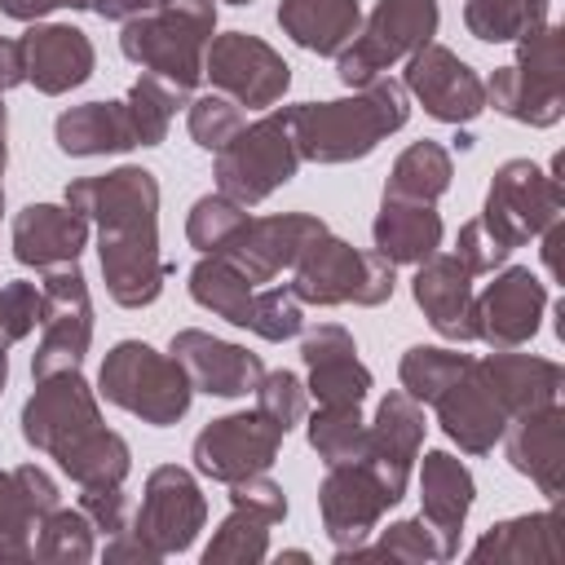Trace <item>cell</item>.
Wrapping results in <instances>:
<instances>
[{"label":"cell","mask_w":565,"mask_h":565,"mask_svg":"<svg viewBox=\"0 0 565 565\" xmlns=\"http://www.w3.org/2000/svg\"><path fill=\"white\" fill-rule=\"evenodd\" d=\"M18 84H26V53H22V40L0 35V93H4V88H18Z\"/></svg>","instance_id":"57"},{"label":"cell","mask_w":565,"mask_h":565,"mask_svg":"<svg viewBox=\"0 0 565 565\" xmlns=\"http://www.w3.org/2000/svg\"><path fill=\"white\" fill-rule=\"evenodd\" d=\"M88 247V221L66 203H26L13 216V256L26 269H53L79 260Z\"/></svg>","instance_id":"25"},{"label":"cell","mask_w":565,"mask_h":565,"mask_svg":"<svg viewBox=\"0 0 565 565\" xmlns=\"http://www.w3.org/2000/svg\"><path fill=\"white\" fill-rule=\"evenodd\" d=\"M397 265H388L380 252H358L353 243L335 238L331 230L318 234L291 265V291L300 305H362L375 309L397 287Z\"/></svg>","instance_id":"5"},{"label":"cell","mask_w":565,"mask_h":565,"mask_svg":"<svg viewBox=\"0 0 565 565\" xmlns=\"http://www.w3.org/2000/svg\"><path fill=\"white\" fill-rule=\"evenodd\" d=\"M278 26L300 49H309L318 57H335L358 35L362 9H358V0H282Z\"/></svg>","instance_id":"31"},{"label":"cell","mask_w":565,"mask_h":565,"mask_svg":"<svg viewBox=\"0 0 565 565\" xmlns=\"http://www.w3.org/2000/svg\"><path fill=\"white\" fill-rule=\"evenodd\" d=\"M168 353L181 362L194 393H207V397H247L265 375V362L256 353H247L243 344L221 340L212 331H199V327L177 331Z\"/></svg>","instance_id":"19"},{"label":"cell","mask_w":565,"mask_h":565,"mask_svg":"<svg viewBox=\"0 0 565 565\" xmlns=\"http://www.w3.org/2000/svg\"><path fill=\"white\" fill-rule=\"evenodd\" d=\"M252 393H256V411L269 415L282 433H291L309 415V388L296 371H265Z\"/></svg>","instance_id":"45"},{"label":"cell","mask_w":565,"mask_h":565,"mask_svg":"<svg viewBox=\"0 0 565 565\" xmlns=\"http://www.w3.org/2000/svg\"><path fill=\"white\" fill-rule=\"evenodd\" d=\"M35 512L22 499V486L13 472H0V561H26L31 556V530Z\"/></svg>","instance_id":"48"},{"label":"cell","mask_w":565,"mask_h":565,"mask_svg":"<svg viewBox=\"0 0 565 565\" xmlns=\"http://www.w3.org/2000/svg\"><path fill=\"white\" fill-rule=\"evenodd\" d=\"M185 97L190 93H181L177 84H168V79H159V75L146 71L128 88V97H124L128 119H132V132H137V146H159L168 137V124H172L177 106H185Z\"/></svg>","instance_id":"38"},{"label":"cell","mask_w":565,"mask_h":565,"mask_svg":"<svg viewBox=\"0 0 565 565\" xmlns=\"http://www.w3.org/2000/svg\"><path fill=\"white\" fill-rule=\"evenodd\" d=\"M472 561H494V565H556L565 556L561 547V512H525L490 525L472 552Z\"/></svg>","instance_id":"28"},{"label":"cell","mask_w":565,"mask_h":565,"mask_svg":"<svg viewBox=\"0 0 565 565\" xmlns=\"http://www.w3.org/2000/svg\"><path fill=\"white\" fill-rule=\"evenodd\" d=\"M411 97L397 79L375 75L371 84L353 88L335 102H300L291 106V137L300 163H353L366 159L384 137L406 128Z\"/></svg>","instance_id":"2"},{"label":"cell","mask_w":565,"mask_h":565,"mask_svg":"<svg viewBox=\"0 0 565 565\" xmlns=\"http://www.w3.org/2000/svg\"><path fill=\"white\" fill-rule=\"evenodd\" d=\"M4 380H9V353L0 349V393H4Z\"/></svg>","instance_id":"60"},{"label":"cell","mask_w":565,"mask_h":565,"mask_svg":"<svg viewBox=\"0 0 565 565\" xmlns=\"http://www.w3.org/2000/svg\"><path fill=\"white\" fill-rule=\"evenodd\" d=\"M393 508L388 490L380 486V477L353 459V463H331L322 486H318V512H322V530L335 543V552L358 547L366 534H375L380 516Z\"/></svg>","instance_id":"18"},{"label":"cell","mask_w":565,"mask_h":565,"mask_svg":"<svg viewBox=\"0 0 565 565\" xmlns=\"http://www.w3.org/2000/svg\"><path fill=\"white\" fill-rule=\"evenodd\" d=\"M97 424H102L97 388L79 371H57L35 380V393L22 402V437L44 455L66 450L75 437L93 433Z\"/></svg>","instance_id":"14"},{"label":"cell","mask_w":565,"mask_h":565,"mask_svg":"<svg viewBox=\"0 0 565 565\" xmlns=\"http://www.w3.org/2000/svg\"><path fill=\"white\" fill-rule=\"evenodd\" d=\"M433 406H437L441 433H446L459 450H468V455H490L494 441H499L503 428H508V415H503V406L494 402V393L486 388L477 362H472Z\"/></svg>","instance_id":"27"},{"label":"cell","mask_w":565,"mask_h":565,"mask_svg":"<svg viewBox=\"0 0 565 565\" xmlns=\"http://www.w3.org/2000/svg\"><path fill=\"white\" fill-rule=\"evenodd\" d=\"M512 66H521L525 75H534V79H543V84L565 88V49H561V26H556L552 18H543V22L525 26V31L516 35V62H512Z\"/></svg>","instance_id":"44"},{"label":"cell","mask_w":565,"mask_h":565,"mask_svg":"<svg viewBox=\"0 0 565 565\" xmlns=\"http://www.w3.org/2000/svg\"><path fill=\"white\" fill-rule=\"evenodd\" d=\"M472 472L463 468V459H455L450 450H428L419 459V516L433 525L446 561L459 556V534L463 521L472 512Z\"/></svg>","instance_id":"24"},{"label":"cell","mask_w":565,"mask_h":565,"mask_svg":"<svg viewBox=\"0 0 565 565\" xmlns=\"http://www.w3.org/2000/svg\"><path fill=\"white\" fill-rule=\"evenodd\" d=\"M168 0H88V9L97 13V18H106V22H132V18H141V13H154V9H163Z\"/></svg>","instance_id":"56"},{"label":"cell","mask_w":565,"mask_h":565,"mask_svg":"<svg viewBox=\"0 0 565 565\" xmlns=\"http://www.w3.org/2000/svg\"><path fill=\"white\" fill-rule=\"evenodd\" d=\"M305 327V305L296 300V291L282 282V287H256V309H252V327L260 340L278 344V340H291L300 335Z\"/></svg>","instance_id":"47"},{"label":"cell","mask_w":565,"mask_h":565,"mask_svg":"<svg viewBox=\"0 0 565 565\" xmlns=\"http://www.w3.org/2000/svg\"><path fill=\"white\" fill-rule=\"evenodd\" d=\"M35 327H40V287L22 278L0 287V349L9 353V344L26 340Z\"/></svg>","instance_id":"49"},{"label":"cell","mask_w":565,"mask_h":565,"mask_svg":"<svg viewBox=\"0 0 565 565\" xmlns=\"http://www.w3.org/2000/svg\"><path fill=\"white\" fill-rule=\"evenodd\" d=\"M216 35V0H168L154 13L124 22L119 53L141 71L194 93L203 79V53Z\"/></svg>","instance_id":"3"},{"label":"cell","mask_w":565,"mask_h":565,"mask_svg":"<svg viewBox=\"0 0 565 565\" xmlns=\"http://www.w3.org/2000/svg\"><path fill=\"white\" fill-rule=\"evenodd\" d=\"M300 168V150L291 137V106L260 115L256 124H243L221 150H216V190L243 207L265 203L278 185H287Z\"/></svg>","instance_id":"6"},{"label":"cell","mask_w":565,"mask_h":565,"mask_svg":"<svg viewBox=\"0 0 565 565\" xmlns=\"http://www.w3.org/2000/svg\"><path fill=\"white\" fill-rule=\"evenodd\" d=\"M53 9H88V0H0V13L13 22H40Z\"/></svg>","instance_id":"55"},{"label":"cell","mask_w":565,"mask_h":565,"mask_svg":"<svg viewBox=\"0 0 565 565\" xmlns=\"http://www.w3.org/2000/svg\"><path fill=\"white\" fill-rule=\"evenodd\" d=\"M243 128V106L234 102V97H225V93H199L194 102H190V137H194V146H203V150H221L234 132Z\"/></svg>","instance_id":"46"},{"label":"cell","mask_w":565,"mask_h":565,"mask_svg":"<svg viewBox=\"0 0 565 565\" xmlns=\"http://www.w3.org/2000/svg\"><path fill=\"white\" fill-rule=\"evenodd\" d=\"M486 106H494L499 115L530 124V128H552L565 115V88L543 84L534 75H525L521 66H499L486 79Z\"/></svg>","instance_id":"32"},{"label":"cell","mask_w":565,"mask_h":565,"mask_svg":"<svg viewBox=\"0 0 565 565\" xmlns=\"http://www.w3.org/2000/svg\"><path fill=\"white\" fill-rule=\"evenodd\" d=\"M402 88L441 124H472L486 110V79L455 49L437 40H428L406 57Z\"/></svg>","instance_id":"13"},{"label":"cell","mask_w":565,"mask_h":565,"mask_svg":"<svg viewBox=\"0 0 565 565\" xmlns=\"http://www.w3.org/2000/svg\"><path fill=\"white\" fill-rule=\"evenodd\" d=\"M97 393L141 424L168 428L190 411L194 384L172 353H159L146 340H119L97 371Z\"/></svg>","instance_id":"4"},{"label":"cell","mask_w":565,"mask_h":565,"mask_svg":"<svg viewBox=\"0 0 565 565\" xmlns=\"http://www.w3.org/2000/svg\"><path fill=\"white\" fill-rule=\"evenodd\" d=\"M230 508H247V512H260L269 525H278L287 516V494L278 481H269L265 472H252L243 481H230Z\"/></svg>","instance_id":"51"},{"label":"cell","mask_w":565,"mask_h":565,"mask_svg":"<svg viewBox=\"0 0 565 565\" xmlns=\"http://www.w3.org/2000/svg\"><path fill=\"white\" fill-rule=\"evenodd\" d=\"M441 9L437 0H380L358 35L335 53V75L344 88H362L375 75H384L393 62L411 57L415 49H424L437 35Z\"/></svg>","instance_id":"7"},{"label":"cell","mask_w":565,"mask_h":565,"mask_svg":"<svg viewBox=\"0 0 565 565\" xmlns=\"http://www.w3.org/2000/svg\"><path fill=\"white\" fill-rule=\"evenodd\" d=\"M327 234V221L313 216V212H278V216H247L234 238L216 252L225 256L243 278H252L256 287L274 282L282 269L296 265V256L318 238Z\"/></svg>","instance_id":"15"},{"label":"cell","mask_w":565,"mask_h":565,"mask_svg":"<svg viewBox=\"0 0 565 565\" xmlns=\"http://www.w3.org/2000/svg\"><path fill=\"white\" fill-rule=\"evenodd\" d=\"M547 4L552 0H468L463 4V26H468V35H477L486 44H508L525 26L543 22Z\"/></svg>","instance_id":"41"},{"label":"cell","mask_w":565,"mask_h":565,"mask_svg":"<svg viewBox=\"0 0 565 565\" xmlns=\"http://www.w3.org/2000/svg\"><path fill=\"white\" fill-rule=\"evenodd\" d=\"M455 256L463 260V269L472 274V278H481V274H494L503 260H508V247L472 216V221H463L459 225V238H455Z\"/></svg>","instance_id":"50"},{"label":"cell","mask_w":565,"mask_h":565,"mask_svg":"<svg viewBox=\"0 0 565 565\" xmlns=\"http://www.w3.org/2000/svg\"><path fill=\"white\" fill-rule=\"evenodd\" d=\"M4 163H9V150H4V137H0V177H4ZM0 212H4V181H0Z\"/></svg>","instance_id":"59"},{"label":"cell","mask_w":565,"mask_h":565,"mask_svg":"<svg viewBox=\"0 0 565 565\" xmlns=\"http://www.w3.org/2000/svg\"><path fill=\"white\" fill-rule=\"evenodd\" d=\"M243 221H247V207L234 203V199H225V194L216 190V194L194 199V207H190V216H185V238H190V247H199L203 256H216V252L234 238V230H238Z\"/></svg>","instance_id":"43"},{"label":"cell","mask_w":565,"mask_h":565,"mask_svg":"<svg viewBox=\"0 0 565 565\" xmlns=\"http://www.w3.org/2000/svg\"><path fill=\"white\" fill-rule=\"evenodd\" d=\"M424 402H415L406 388H393L388 397H380L375 419L366 424V450L362 463L380 477V486L388 490V499L397 503L411 486L419 446H424Z\"/></svg>","instance_id":"16"},{"label":"cell","mask_w":565,"mask_h":565,"mask_svg":"<svg viewBox=\"0 0 565 565\" xmlns=\"http://www.w3.org/2000/svg\"><path fill=\"white\" fill-rule=\"evenodd\" d=\"M450 177H455L450 150L424 137V141H411V146L393 159V172H388L384 194H393V199H415V203H437V199L450 190Z\"/></svg>","instance_id":"35"},{"label":"cell","mask_w":565,"mask_h":565,"mask_svg":"<svg viewBox=\"0 0 565 565\" xmlns=\"http://www.w3.org/2000/svg\"><path fill=\"white\" fill-rule=\"evenodd\" d=\"M300 358L309 366L305 388L318 406H362V397L371 393V371L362 366L358 344L344 327L322 322V327L305 331Z\"/></svg>","instance_id":"20"},{"label":"cell","mask_w":565,"mask_h":565,"mask_svg":"<svg viewBox=\"0 0 565 565\" xmlns=\"http://www.w3.org/2000/svg\"><path fill=\"white\" fill-rule=\"evenodd\" d=\"M309 419V446L318 450V459L331 463H353L366 450V419L358 406H318Z\"/></svg>","instance_id":"37"},{"label":"cell","mask_w":565,"mask_h":565,"mask_svg":"<svg viewBox=\"0 0 565 565\" xmlns=\"http://www.w3.org/2000/svg\"><path fill=\"white\" fill-rule=\"evenodd\" d=\"M106 561L110 565H124V561H132V565H154V561H163L154 547H146L128 525L119 530V534H110V543H106Z\"/></svg>","instance_id":"54"},{"label":"cell","mask_w":565,"mask_h":565,"mask_svg":"<svg viewBox=\"0 0 565 565\" xmlns=\"http://www.w3.org/2000/svg\"><path fill=\"white\" fill-rule=\"evenodd\" d=\"M190 296L194 305L212 309L216 318L234 322V327H252V309H256V282L243 278L225 256H203L190 269Z\"/></svg>","instance_id":"34"},{"label":"cell","mask_w":565,"mask_h":565,"mask_svg":"<svg viewBox=\"0 0 565 565\" xmlns=\"http://www.w3.org/2000/svg\"><path fill=\"white\" fill-rule=\"evenodd\" d=\"M0 137H4V102H0Z\"/></svg>","instance_id":"61"},{"label":"cell","mask_w":565,"mask_h":565,"mask_svg":"<svg viewBox=\"0 0 565 565\" xmlns=\"http://www.w3.org/2000/svg\"><path fill=\"white\" fill-rule=\"evenodd\" d=\"M53 141L71 159H97V154H124L137 146L132 119L124 102H84L57 115Z\"/></svg>","instance_id":"30"},{"label":"cell","mask_w":565,"mask_h":565,"mask_svg":"<svg viewBox=\"0 0 565 565\" xmlns=\"http://www.w3.org/2000/svg\"><path fill=\"white\" fill-rule=\"evenodd\" d=\"M203 79H212V88L234 97L238 106L265 110L287 93L291 66L260 35L225 31V35H212V44L203 53Z\"/></svg>","instance_id":"11"},{"label":"cell","mask_w":565,"mask_h":565,"mask_svg":"<svg viewBox=\"0 0 565 565\" xmlns=\"http://www.w3.org/2000/svg\"><path fill=\"white\" fill-rule=\"evenodd\" d=\"M40 534H35V556L40 561H49V565H84V561H93V521L79 512V508H53L40 525H35Z\"/></svg>","instance_id":"40"},{"label":"cell","mask_w":565,"mask_h":565,"mask_svg":"<svg viewBox=\"0 0 565 565\" xmlns=\"http://www.w3.org/2000/svg\"><path fill=\"white\" fill-rule=\"evenodd\" d=\"M539 238H543V260H547V269H552V274H561V243H565V225H561V221H552Z\"/></svg>","instance_id":"58"},{"label":"cell","mask_w":565,"mask_h":565,"mask_svg":"<svg viewBox=\"0 0 565 565\" xmlns=\"http://www.w3.org/2000/svg\"><path fill=\"white\" fill-rule=\"evenodd\" d=\"M543 309H547L543 278L530 274L525 265H512V269L494 274V282L481 296H472L477 340H486L490 349H521L534 340Z\"/></svg>","instance_id":"17"},{"label":"cell","mask_w":565,"mask_h":565,"mask_svg":"<svg viewBox=\"0 0 565 565\" xmlns=\"http://www.w3.org/2000/svg\"><path fill=\"white\" fill-rule=\"evenodd\" d=\"M225 4H252V0H225Z\"/></svg>","instance_id":"62"},{"label":"cell","mask_w":565,"mask_h":565,"mask_svg":"<svg viewBox=\"0 0 565 565\" xmlns=\"http://www.w3.org/2000/svg\"><path fill=\"white\" fill-rule=\"evenodd\" d=\"M22 53H26V84H35V93L44 97H62L79 88L97 66L93 40L71 22H31L22 35Z\"/></svg>","instance_id":"21"},{"label":"cell","mask_w":565,"mask_h":565,"mask_svg":"<svg viewBox=\"0 0 565 565\" xmlns=\"http://www.w3.org/2000/svg\"><path fill=\"white\" fill-rule=\"evenodd\" d=\"M477 371H481L486 388L494 393V402L503 406L508 419L552 406L561 397V388H565V371L552 358H539V353L494 349L490 358L477 362Z\"/></svg>","instance_id":"26"},{"label":"cell","mask_w":565,"mask_h":565,"mask_svg":"<svg viewBox=\"0 0 565 565\" xmlns=\"http://www.w3.org/2000/svg\"><path fill=\"white\" fill-rule=\"evenodd\" d=\"M371 238L388 265H419L441 247V216L433 203L384 194L375 225H371Z\"/></svg>","instance_id":"29"},{"label":"cell","mask_w":565,"mask_h":565,"mask_svg":"<svg viewBox=\"0 0 565 565\" xmlns=\"http://www.w3.org/2000/svg\"><path fill=\"white\" fill-rule=\"evenodd\" d=\"M265 556H269V521L247 508H230V516L203 547V565H256Z\"/></svg>","instance_id":"39"},{"label":"cell","mask_w":565,"mask_h":565,"mask_svg":"<svg viewBox=\"0 0 565 565\" xmlns=\"http://www.w3.org/2000/svg\"><path fill=\"white\" fill-rule=\"evenodd\" d=\"M93 344V300L79 260L44 269L40 282V344L31 353V380L79 371Z\"/></svg>","instance_id":"8"},{"label":"cell","mask_w":565,"mask_h":565,"mask_svg":"<svg viewBox=\"0 0 565 565\" xmlns=\"http://www.w3.org/2000/svg\"><path fill=\"white\" fill-rule=\"evenodd\" d=\"M203 521H207V499H203L194 472L181 463H159L146 477V494H141L137 516L128 521V530L159 556H177L199 539Z\"/></svg>","instance_id":"10"},{"label":"cell","mask_w":565,"mask_h":565,"mask_svg":"<svg viewBox=\"0 0 565 565\" xmlns=\"http://www.w3.org/2000/svg\"><path fill=\"white\" fill-rule=\"evenodd\" d=\"M53 459H57V468H62L75 486H124V477H128V468H132L128 441H124L115 428H106V424H97L93 433L75 437V441H71L66 450H57Z\"/></svg>","instance_id":"33"},{"label":"cell","mask_w":565,"mask_h":565,"mask_svg":"<svg viewBox=\"0 0 565 565\" xmlns=\"http://www.w3.org/2000/svg\"><path fill=\"white\" fill-rule=\"evenodd\" d=\"M66 207L97 225V256L106 291L119 309H146L159 300L168 265L159 256V181L150 168L124 163L102 177L66 185Z\"/></svg>","instance_id":"1"},{"label":"cell","mask_w":565,"mask_h":565,"mask_svg":"<svg viewBox=\"0 0 565 565\" xmlns=\"http://www.w3.org/2000/svg\"><path fill=\"white\" fill-rule=\"evenodd\" d=\"M499 441H503L508 463L521 477H530L552 503L565 494V411L556 402L508 419Z\"/></svg>","instance_id":"23"},{"label":"cell","mask_w":565,"mask_h":565,"mask_svg":"<svg viewBox=\"0 0 565 565\" xmlns=\"http://www.w3.org/2000/svg\"><path fill=\"white\" fill-rule=\"evenodd\" d=\"M561 212H565L561 181L530 159H508V163H499L477 221L512 252V247L539 238L552 221H561Z\"/></svg>","instance_id":"9"},{"label":"cell","mask_w":565,"mask_h":565,"mask_svg":"<svg viewBox=\"0 0 565 565\" xmlns=\"http://www.w3.org/2000/svg\"><path fill=\"white\" fill-rule=\"evenodd\" d=\"M79 512L102 534H119L128 525V494L124 486H79Z\"/></svg>","instance_id":"52"},{"label":"cell","mask_w":565,"mask_h":565,"mask_svg":"<svg viewBox=\"0 0 565 565\" xmlns=\"http://www.w3.org/2000/svg\"><path fill=\"white\" fill-rule=\"evenodd\" d=\"M477 358L472 353H459V349H437V344H415L402 353V366H397V380L402 388L415 397V402H437Z\"/></svg>","instance_id":"36"},{"label":"cell","mask_w":565,"mask_h":565,"mask_svg":"<svg viewBox=\"0 0 565 565\" xmlns=\"http://www.w3.org/2000/svg\"><path fill=\"white\" fill-rule=\"evenodd\" d=\"M411 296H415V305L424 309L428 327L441 340H455V344L477 340V327H472V274L463 269V260L455 252H433L428 260H419L415 278H411Z\"/></svg>","instance_id":"22"},{"label":"cell","mask_w":565,"mask_h":565,"mask_svg":"<svg viewBox=\"0 0 565 565\" xmlns=\"http://www.w3.org/2000/svg\"><path fill=\"white\" fill-rule=\"evenodd\" d=\"M13 477H18V486H22V499H26V508L35 512V521H44L57 503H62V490H57V481L40 468V463H22V468H13Z\"/></svg>","instance_id":"53"},{"label":"cell","mask_w":565,"mask_h":565,"mask_svg":"<svg viewBox=\"0 0 565 565\" xmlns=\"http://www.w3.org/2000/svg\"><path fill=\"white\" fill-rule=\"evenodd\" d=\"M362 556H388V561H446V552H441V543H437V534H433V525H428L424 516L393 521L388 530H380V539H375L371 547L358 543V547L335 552L340 565H344V561H362Z\"/></svg>","instance_id":"42"},{"label":"cell","mask_w":565,"mask_h":565,"mask_svg":"<svg viewBox=\"0 0 565 565\" xmlns=\"http://www.w3.org/2000/svg\"><path fill=\"white\" fill-rule=\"evenodd\" d=\"M282 428L260 415V411H234V415H221L212 419L194 446H190V459L203 477L230 486V481H243L252 472H269V463L278 459V446H282Z\"/></svg>","instance_id":"12"}]
</instances>
